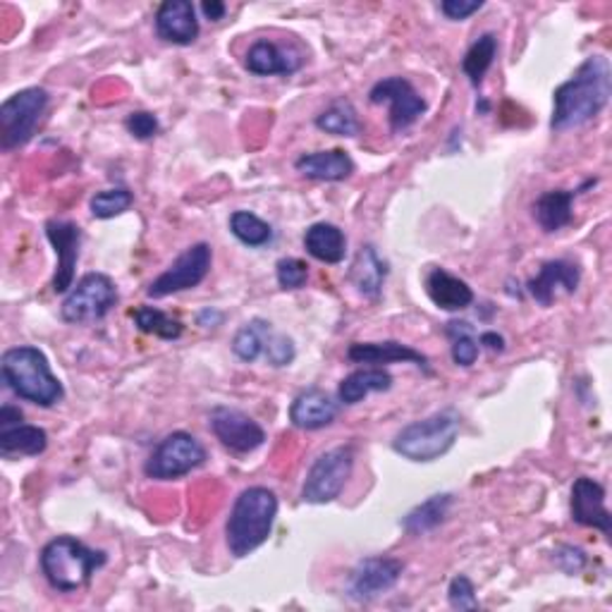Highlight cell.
I'll return each instance as SVG.
<instances>
[{"label": "cell", "mask_w": 612, "mask_h": 612, "mask_svg": "<svg viewBox=\"0 0 612 612\" xmlns=\"http://www.w3.org/2000/svg\"><path fill=\"white\" fill-rule=\"evenodd\" d=\"M132 204H135L132 191L125 189V187H116V189L96 191V195L89 201V211H91L93 218L110 220L116 216H122Z\"/></svg>", "instance_id": "obj_35"}, {"label": "cell", "mask_w": 612, "mask_h": 612, "mask_svg": "<svg viewBox=\"0 0 612 612\" xmlns=\"http://www.w3.org/2000/svg\"><path fill=\"white\" fill-rule=\"evenodd\" d=\"M230 233L241 241L245 247L259 249L273 241V228L251 211H235L230 216Z\"/></svg>", "instance_id": "obj_33"}, {"label": "cell", "mask_w": 612, "mask_h": 612, "mask_svg": "<svg viewBox=\"0 0 612 612\" xmlns=\"http://www.w3.org/2000/svg\"><path fill=\"white\" fill-rule=\"evenodd\" d=\"M0 372L14 395L37 407H56L66 397V388L51 372L48 357L34 345L10 347L0 359Z\"/></svg>", "instance_id": "obj_3"}, {"label": "cell", "mask_w": 612, "mask_h": 612, "mask_svg": "<svg viewBox=\"0 0 612 612\" xmlns=\"http://www.w3.org/2000/svg\"><path fill=\"white\" fill-rule=\"evenodd\" d=\"M447 603L453 610H478L481 603L476 599V589L470 576L457 574L447 589Z\"/></svg>", "instance_id": "obj_36"}, {"label": "cell", "mask_w": 612, "mask_h": 612, "mask_svg": "<svg viewBox=\"0 0 612 612\" xmlns=\"http://www.w3.org/2000/svg\"><path fill=\"white\" fill-rule=\"evenodd\" d=\"M118 299V287L110 276H106V273H87L85 278L77 280L66 302H62L60 316L72 326L93 324V320L106 318Z\"/></svg>", "instance_id": "obj_8"}, {"label": "cell", "mask_w": 612, "mask_h": 612, "mask_svg": "<svg viewBox=\"0 0 612 612\" xmlns=\"http://www.w3.org/2000/svg\"><path fill=\"white\" fill-rule=\"evenodd\" d=\"M51 96L43 87H27L0 106V149L14 151L37 135Z\"/></svg>", "instance_id": "obj_6"}, {"label": "cell", "mask_w": 612, "mask_h": 612, "mask_svg": "<svg viewBox=\"0 0 612 612\" xmlns=\"http://www.w3.org/2000/svg\"><path fill=\"white\" fill-rule=\"evenodd\" d=\"M132 320L141 333L160 337V340H177L185 333L182 320L168 316L166 312L156 309V306H139V309L132 312Z\"/></svg>", "instance_id": "obj_32"}, {"label": "cell", "mask_w": 612, "mask_h": 612, "mask_svg": "<svg viewBox=\"0 0 612 612\" xmlns=\"http://www.w3.org/2000/svg\"><path fill=\"white\" fill-rule=\"evenodd\" d=\"M553 560H555V565L570 576L582 572L586 567V562H589V557H586V553L582 551V547H574V545H560L557 551L553 553Z\"/></svg>", "instance_id": "obj_40"}, {"label": "cell", "mask_w": 612, "mask_h": 612, "mask_svg": "<svg viewBox=\"0 0 612 612\" xmlns=\"http://www.w3.org/2000/svg\"><path fill=\"white\" fill-rule=\"evenodd\" d=\"M347 359L354 364H414L418 368H424L426 374H431L428 357L418 349L402 345L397 340H385V343H354L347 349Z\"/></svg>", "instance_id": "obj_20"}, {"label": "cell", "mask_w": 612, "mask_h": 612, "mask_svg": "<svg viewBox=\"0 0 612 612\" xmlns=\"http://www.w3.org/2000/svg\"><path fill=\"white\" fill-rule=\"evenodd\" d=\"M495 56H497V37L495 34H483L478 37L470 51L464 53L462 58V72L470 77L472 87H481L483 85V77H486V72L491 70V66L495 62Z\"/></svg>", "instance_id": "obj_31"}, {"label": "cell", "mask_w": 612, "mask_h": 612, "mask_svg": "<svg viewBox=\"0 0 612 612\" xmlns=\"http://www.w3.org/2000/svg\"><path fill=\"white\" fill-rule=\"evenodd\" d=\"M295 168L306 180L316 182H345L357 170L352 156L345 149L304 154L295 160Z\"/></svg>", "instance_id": "obj_19"}, {"label": "cell", "mask_w": 612, "mask_h": 612, "mask_svg": "<svg viewBox=\"0 0 612 612\" xmlns=\"http://www.w3.org/2000/svg\"><path fill=\"white\" fill-rule=\"evenodd\" d=\"M340 414V399H333L326 391L306 388L289 405V422L302 431H318L330 426Z\"/></svg>", "instance_id": "obj_18"}, {"label": "cell", "mask_w": 612, "mask_h": 612, "mask_svg": "<svg viewBox=\"0 0 612 612\" xmlns=\"http://www.w3.org/2000/svg\"><path fill=\"white\" fill-rule=\"evenodd\" d=\"M304 249L320 264H343L347 254V237L333 223H314L304 233Z\"/></svg>", "instance_id": "obj_24"}, {"label": "cell", "mask_w": 612, "mask_h": 612, "mask_svg": "<svg viewBox=\"0 0 612 612\" xmlns=\"http://www.w3.org/2000/svg\"><path fill=\"white\" fill-rule=\"evenodd\" d=\"M278 495L266 486H249L235 497L225 522V543L233 557H247L270 539L278 517Z\"/></svg>", "instance_id": "obj_2"}, {"label": "cell", "mask_w": 612, "mask_h": 612, "mask_svg": "<svg viewBox=\"0 0 612 612\" xmlns=\"http://www.w3.org/2000/svg\"><path fill=\"white\" fill-rule=\"evenodd\" d=\"M478 345H483L491 352H503L505 349V337L493 333V330H486V333L478 335Z\"/></svg>", "instance_id": "obj_43"}, {"label": "cell", "mask_w": 612, "mask_h": 612, "mask_svg": "<svg viewBox=\"0 0 612 612\" xmlns=\"http://www.w3.org/2000/svg\"><path fill=\"white\" fill-rule=\"evenodd\" d=\"M316 127L320 132L335 135V137H357L362 132V120L352 101L337 99L326 110L318 112Z\"/></svg>", "instance_id": "obj_29"}, {"label": "cell", "mask_w": 612, "mask_h": 612, "mask_svg": "<svg viewBox=\"0 0 612 612\" xmlns=\"http://www.w3.org/2000/svg\"><path fill=\"white\" fill-rule=\"evenodd\" d=\"M453 503H455L453 493L431 495L428 501H424L422 505H416L412 512H407V517L402 520V529H405L409 536H424V534H428V531L438 529L447 520Z\"/></svg>", "instance_id": "obj_28"}, {"label": "cell", "mask_w": 612, "mask_h": 612, "mask_svg": "<svg viewBox=\"0 0 612 612\" xmlns=\"http://www.w3.org/2000/svg\"><path fill=\"white\" fill-rule=\"evenodd\" d=\"M460 436V416L443 409L407 424L393 438V450L409 462H436L447 455Z\"/></svg>", "instance_id": "obj_5"}, {"label": "cell", "mask_w": 612, "mask_h": 612, "mask_svg": "<svg viewBox=\"0 0 612 612\" xmlns=\"http://www.w3.org/2000/svg\"><path fill=\"white\" fill-rule=\"evenodd\" d=\"M214 264V249L206 241H197V245L187 247L177 259L160 273V276L147 287L149 299H164L185 289L199 287L208 273H211Z\"/></svg>", "instance_id": "obj_10"}, {"label": "cell", "mask_w": 612, "mask_h": 612, "mask_svg": "<svg viewBox=\"0 0 612 612\" xmlns=\"http://www.w3.org/2000/svg\"><path fill=\"white\" fill-rule=\"evenodd\" d=\"M125 127H127V132H130L135 139L147 141V139H154L158 135L160 122H158V118L154 116V112H149V110H135V112H130V116H127Z\"/></svg>", "instance_id": "obj_39"}, {"label": "cell", "mask_w": 612, "mask_h": 612, "mask_svg": "<svg viewBox=\"0 0 612 612\" xmlns=\"http://www.w3.org/2000/svg\"><path fill=\"white\" fill-rule=\"evenodd\" d=\"M208 426H211L220 445L237 455L254 453V450H259L266 443V431L261 424L254 422L249 414L233 407H216L208 416Z\"/></svg>", "instance_id": "obj_13"}, {"label": "cell", "mask_w": 612, "mask_h": 612, "mask_svg": "<svg viewBox=\"0 0 612 612\" xmlns=\"http://www.w3.org/2000/svg\"><path fill=\"white\" fill-rule=\"evenodd\" d=\"M276 278L283 289H302L309 280V266L302 259H295V256H287V259L276 264Z\"/></svg>", "instance_id": "obj_37"}, {"label": "cell", "mask_w": 612, "mask_h": 612, "mask_svg": "<svg viewBox=\"0 0 612 612\" xmlns=\"http://www.w3.org/2000/svg\"><path fill=\"white\" fill-rule=\"evenodd\" d=\"M46 237L58 256L51 287L56 295H66L75 287V268L79 261V247H82V228L72 220L51 218L46 223Z\"/></svg>", "instance_id": "obj_14"}, {"label": "cell", "mask_w": 612, "mask_h": 612, "mask_svg": "<svg viewBox=\"0 0 612 612\" xmlns=\"http://www.w3.org/2000/svg\"><path fill=\"white\" fill-rule=\"evenodd\" d=\"M201 12L208 22H220L225 18V12H228V8H225V3H220V0H206V3H201Z\"/></svg>", "instance_id": "obj_42"}, {"label": "cell", "mask_w": 612, "mask_h": 612, "mask_svg": "<svg viewBox=\"0 0 612 612\" xmlns=\"http://www.w3.org/2000/svg\"><path fill=\"white\" fill-rule=\"evenodd\" d=\"M264 357L268 359L270 366H276V368H283V366L293 364L295 357H297V349H295L293 337H287L283 333L273 330L270 337H268V345H266Z\"/></svg>", "instance_id": "obj_38"}, {"label": "cell", "mask_w": 612, "mask_h": 612, "mask_svg": "<svg viewBox=\"0 0 612 612\" xmlns=\"http://www.w3.org/2000/svg\"><path fill=\"white\" fill-rule=\"evenodd\" d=\"M483 8V0H443L441 10L447 20L464 22Z\"/></svg>", "instance_id": "obj_41"}, {"label": "cell", "mask_w": 612, "mask_h": 612, "mask_svg": "<svg viewBox=\"0 0 612 612\" xmlns=\"http://www.w3.org/2000/svg\"><path fill=\"white\" fill-rule=\"evenodd\" d=\"M206 457V447L191 433L175 431L154 447L144 462V474L154 481H175L199 470Z\"/></svg>", "instance_id": "obj_9"}, {"label": "cell", "mask_w": 612, "mask_h": 612, "mask_svg": "<svg viewBox=\"0 0 612 612\" xmlns=\"http://www.w3.org/2000/svg\"><path fill=\"white\" fill-rule=\"evenodd\" d=\"M106 562V551H96L75 536H58L41 551V572L58 593H75L89 586L96 570H101Z\"/></svg>", "instance_id": "obj_4"}, {"label": "cell", "mask_w": 612, "mask_h": 612, "mask_svg": "<svg viewBox=\"0 0 612 612\" xmlns=\"http://www.w3.org/2000/svg\"><path fill=\"white\" fill-rule=\"evenodd\" d=\"M156 34L166 43L191 46L199 39L197 8L189 0H166L156 10Z\"/></svg>", "instance_id": "obj_17"}, {"label": "cell", "mask_w": 612, "mask_h": 612, "mask_svg": "<svg viewBox=\"0 0 612 612\" xmlns=\"http://www.w3.org/2000/svg\"><path fill=\"white\" fill-rule=\"evenodd\" d=\"M445 335L450 337V340H453V362L457 366H464V368L474 366L476 359H478L481 345L474 337L472 326L466 324V320H453V324H447Z\"/></svg>", "instance_id": "obj_34"}, {"label": "cell", "mask_w": 612, "mask_h": 612, "mask_svg": "<svg viewBox=\"0 0 612 612\" xmlns=\"http://www.w3.org/2000/svg\"><path fill=\"white\" fill-rule=\"evenodd\" d=\"M24 414L20 409H14L10 405H6L3 409H0V428H8V426H18L22 424Z\"/></svg>", "instance_id": "obj_44"}, {"label": "cell", "mask_w": 612, "mask_h": 612, "mask_svg": "<svg viewBox=\"0 0 612 612\" xmlns=\"http://www.w3.org/2000/svg\"><path fill=\"white\" fill-rule=\"evenodd\" d=\"M574 199L576 191L567 189H551L541 195L534 204V218L541 225L543 233H557L567 228L574 216Z\"/></svg>", "instance_id": "obj_26"}, {"label": "cell", "mask_w": 612, "mask_h": 612, "mask_svg": "<svg viewBox=\"0 0 612 612\" xmlns=\"http://www.w3.org/2000/svg\"><path fill=\"white\" fill-rule=\"evenodd\" d=\"M426 295L443 312H462L474 304V289L470 283H464L445 268H433L428 273Z\"/></svg>", "instance_id": "obj_23"}, {"label": "cell", "mask_w": 612, "mask_h": 612, "mask_svg": "<svg viewBox=\"0 0 612 612\" xmlns=\"http://www.w3.org/2000/svg\"><path fill=\"white\" fill-rule=\"evenodd\" d=\"M405 572V565L397 557L388 555H372L362 560L347 576V599L354 603L376 601L381 595L393 591Z\"/></svg>", "instance_id": "obj_11"}, {"label": "cell", "mask_w": 612, "mask_h": 612, "mask_svg": "<svg viewBox=\"0 0 612 612\" xmlns=\"http://www.w3.org/2000/svg\"><path fill=\"white\" fill-rule=\"evenodd\" d=\"M273 333V326L266 318H251L249 324L241 326L233 337V352L239 362L254 364L266 354L268 337Z\"/></svg>", "instance_id": "obj_30"}, {"label": "cell", "mask_w": 612, "mask_h": 612, "mask_svg": "<svg viewBox=\"0 0 612 612\" xmlns=\"http://www.w3.org/2000/svg\"><path fill=\"white\" fill-rule=\"evenodd\" d=\"M245 68L256 77H276V75H295L302 68V58L295 51L273 43L268 39H259L249 46Z\"/></svg>", "instance_id": "obj_21"}, {"label": "cell", "mask_w": 612, "mask_h": 612, "mask_svg": "<svg viewBox=\"0 0 612 612\" xmlns=\"http://www.w3.org/2000/svg\"><path fill=\"white\" fill-rule=\"evenodd\" d=\"M354 470V445H337L320 453L312 470L306 472L302 486V501L309 505H328L340 497L345 483Z\"/></svg>", "instance_id": "obj_7"}, {"label": "cell", "mask_w": 612, "mask_h": 612, "mask_svg": "<svg viewBox=\"0 0 612 612\" xmlns=\"http://www.w3.org/2000/svg\"><path fill=\"white\" fill-rule=\"evenodd\" d=\"M393 388V376L385 372L381 366H368V368H357L352 372L347 378L340 381L337 385V399L340 405H359L362 399H366L372 393H388Z\"/></svg>", "instance_id": "obj_25"}, {"label": "cell", "mask_w": 612, "mask_h": 612, "mask_svg": "<svg viewBox=\"0 0 612 612\" xmlns=\"http://www.w3.org/2000/svg\"><path fill=\"white\" fill-rule=\"evenodd\" d=\"M612 96V68L601 53L589 56L553 93V132H570L595 120Z\"/></svg>", "instance_id": "obj_1"}, {"label": "cell", "mask_w": 612, "mask_h": 612, "mask_svg": "<svg viewBox=\"0 0 612 612\" xmlns=\"http://www.w3.org/2000/svg\"><path fill=\"white\" fill-rule=\"evenodd\" d=\"M572 522L579 526L599 529L601 534H612V514L605 507V488L591 476H579L572 486Z\"/></svg>", "instance_id": "obj_15"}, {"label": "cell", "mask_w": 612, "mask_h": 612, "mask_svg": "<svg viewBox=\"0 0 612 612\" xmlns=\"http://www.w3.org/2000/svg\"><path fill=\"white\" fill-rule=\"evenodd\" d=\"M582 283V268L567 259L545 261L536 278L526 283L529 295L541 306H551L560 295H574Z\"/></svg>", "instance_id": "obj_16"}, {"label": "cell", "mask_w": 612, "mask_h": 612, "mask_svg": "<svg viewBox=\"0 0 612 612\" xmlns=\"http://www.w3.org/2000/svg\"><path fill=\"white\" fill-rule=\"evenodd\" d=\"M48 433L41 426L18 424L0 428V455L6 460L12 457H37L46 453Z\"/></svg>", "instance_id": "obj_27"}, {"label": "cell", "mask_w": 612, "mask_h": 612, "mask_svg": "<svg viewBox=\"0 0 612 612\" xmlns=\"http://www.w3.org/2000/svg\"><path fill=\"white\" fill-rule=\"evenodd\" d=\"M368 101L374 106L391 103V130L395 135L409 127L426 112V99L414 89L407 77H385L368 91Z\"/></svg>", "instance_id": "obj_12"}, {"label": "cell", "mask_w": 612, "mask_h": 612, "mask_svg": "<svg viewBox=\"0 0 612 612\" xmlns=\"http://www.w3.org/2000/svg\"><path fill=\"white\" fill-rule=\"evenodd\" d=\"M347 278L362 297L378 299L385 278H388V261L383 259L374 245H364L357 256H354Z\"/></svg>", "instance_id": "obj_22"}]
</instances>
